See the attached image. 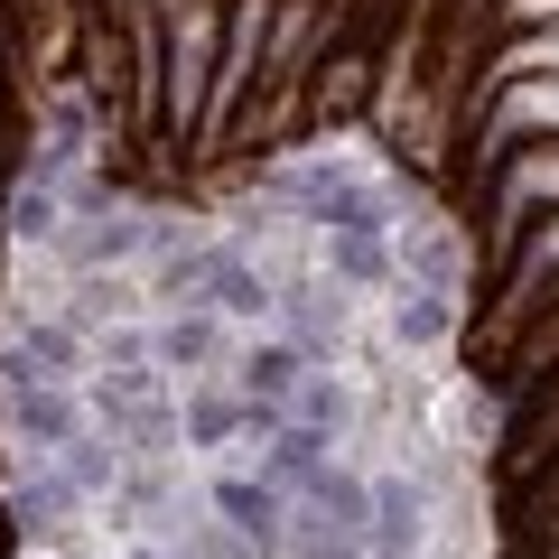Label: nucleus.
<instances>
[{
  "mask_svg": "<svg viewBox=\"0 0 559 559\" xmlns=\"http://www.w3.org/2000/svg\"><path fill=\"white\" fill-rule=\"evenodd\" d=\"M540 140H559V75H522L503 84V94L476 103V159H513V150H540Z\"/></svg>",
  "mask_w": 559,
  "mask_h": 559,
  "instance_id": "1",
  "label": "nucleus"
},
{
  "mask_svg": "<svg viewBox=\"0 0 559 559\" xmlns=\"http://www.w3.org/2000/svg\"><path fill=\"white\" fill-rule=\"evenodd\" d=\"M540 205H559V140H540V150H513V159H503V187H495V271L522 252V234H532Z\"/></svg>",
  "mask_w": 559,
  "mask_h": 559,
  "instance_id": "2",
  "label": "nucleus"
},
{
  "mask_svg": "<svg viewBox=\"0 0 559 559\" xmlns=\"http://www.w3.org/2000/svg\"><path fill=\"white\" fill-rule=\"evenodd\" d=\"M495 280H503V299H495V318H503V326L532 318V308H550L540 289H559V215H550V224H532V234H522V252L503 261Z\"/></svg>",
  "mask_w": 559,
  "mask_h": 559,
  "instance_id": "3",
  "label": "nucleus"
},
{
  "mask_svg": "<svg viewBox=\"0 0 559 559\" xmlns=\"http://www.w3.org/2000/svg\"><path fill=\"white\" fill-rule=\"evenodd\" d=\"M373 550L382 559H411L419 550V495H401V485L373 495Z\"/></svg>",
  "mask_w": 559,
  "mask_h": 559,
  "instance_id": "4",
  "label": "nucleus"
},
{
  "mask_svg": "<svg viewBox=\"0 0 559 559\" xmlns=\"http://www.w3.org/2000/svg\"><path fill=\"white\" fill-rule=\"evenodd\" d=\"M559 355V308H540V326H532V345H522V364H532V373H540V364H550Z\"/></svg>",
  "mask_w": 559,
  "mask_h": 559,
  "instance_id": "5",
  "label": "nucleus"
},
{
  "mask_svg": "<svg viewBox=\"0 0 559 559\" xmlns=\"http://www.w3.org/2000/svg\"><path fill=\"white\" fill-rule=\"evenodd\" d=\"M503 20H513V38H522V28H550L559 0H503Z\"/></svg>",
  "mask_w": 559,
  "mask_h": 559,
  "instance_id": "6",
  "label": "nucleus"
},
{
  "mask_svg": "<svg viewBox=\"0 0 559 559\" xmlns=\"http://www.w3.org/2000/svg\"><path fill=\"white\" fill-rule=\"evenodd\" d=\"M540 411H550V419H559V373H550V382H540Z\"/></svg>",
  "mask_w": 559,
  "mask_h": 559,
  "instance_id": "7",
  "label": "nucleus"
},
{
  "mask_svg": "<svg viewBox=\"0 0 559 559\" xmlns=\"http://www.w3.org/2000/svg\"><path fill=\"white\" fill-rule=\"evenodd\" d=\"M540 540H550V550H559V503H550V522H540Z\"/></svg>",
  "mask_w": 559,
  "mask_h": 559,
  "instance_id": "8",
  "label": "nucleus"
}]
</instances>
